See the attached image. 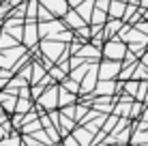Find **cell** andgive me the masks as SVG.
Here are the masks:
<instances>
[{
  "instance_id": "obj_1",
  "label": "cell",
  "mask_w": 148,
  "mask_h": 146,
  "mask_svg": "<svg viewBox=\"0 0 148 146\" xmlns=\"http://www.w3.org/2000/svg\"><path fill=\"white\" fill-rule=\"evenodd\" d=\"M127 54V45L122 43V41H110L108 45H105V56L112 58V60H120L122 56Z\"/></svg>"
},
{
  "instance_id": "obj_2",
  "label": "cell",
  "mask_w": 148,
  "mask_h": 146,
  "mask_svg": "<svg viewBox=\"0 0 148 146\" xmlns=\"http://www.w3.org/2000/svg\"><path fill=\"white\" fill-rule=\"evenodd\" d=\"M120 71V64L116 62V60H112V62H108V64H103V69H101V77L103 80H108V77H114L116 73Z\"/></svg>"
},
{
  "instance_id": "obj_3",
  "label": "cell",
  "mask_w": 148,
  "mask_h": 146,
  "mask_svg": "<svg viewBox=\"0 0 148 146\" xmlns=\"http://www.w3.org/2000/svg\"><path fill=\"white\" fill-rule=\"evenodd\" d=\"M125 11H127V9H125V4H122V2H116V0L112 2V11H110L112 17H122Z\"/></svg>"
},
{
  "instance_id": "obj_4",
  "label": "cell",
  "mask_w": 148,
  "mask_h": 146,
  "mask_svg": "<svg viewBox=\"0 0 148 146\" xmlns=\"http://www.w3.org/2000/svg\"><path fill=\"white\" fill-rule=\"evenodd\" d=\"M41 103L45 105V108H54L56 105V93L52 90V93H45L43 97H41Z\"/></svg>"
},
{
  "instance_id": "obj_5",
  "label": "cell",
  "mask_w": 148,
  "mask_h": 146,
  "mask_svg": "<svg viewBox=\"0 0 148 146\" xmlns=\"http://www.w3.org/2000/svg\"><path fill=\"white\" fill-rule=\"evenodd\" d=\"M125 90H127V93H129V95H135L137 90H140V82H127Z\"/></svg>"
},
{
  "instance_id": "obj_6",
  "label": "cell",
  "mask_w": 148,
  "mask_h": 146,
  "mask_svg": "<svg viewBox=\"0 0 148 146\" xmlns=\"http://www.w3.org/2000/svg\"><path fill=\"white\" fill-rule=\"evenodd\" d=\"M137 30H142V32L148 37V19H146V22H142V24H137Z\"/></svg>"
},
{
  "instance_id": "obj_7",
  "label": "cell",
  "mask_w": 148,
  "mask_h": 146,
  "mask_svg": "<svg viewBox=\"0 0 148 146\" xmlns=\"http://www.w3.org/2000/svg\"><path fill=\"white\" fill-rule=\"evenodd\" d=\"M142 62H144L146 67H148V52H146V54H142Z\"/></svg>"
},
{
  "instance_id": "obj_8",
  "label": "cell",
  "mask_w": 148,
  "mask_h": 146,
  "mask_svg": "<svg viewBox=\"0 0 148 146\" xmlns=\"http://www.w3.org/2000/svg\"><path fill=\"white\" fill-rule=\"evenodd\" d=\"M142 118H144V120H146V123H148V110H146V112H144V116H142Z\"/></svg>"
},
{
  "instance_id": "obj_9",
  "label": "cell",
  "mask_w": 148,
  "mask_h": 146,
  "mask_svg": "<svg viewBox=\"0 0 148 146\" xmlns=\"http://www.w3.org/2000/svg\"><path fill=\"white\" fill-rule=\"evenodd\" d=\"M144 99H146V101H144V103H148V90H146V97H144Z\"/></svg>"
}]
</instances>
